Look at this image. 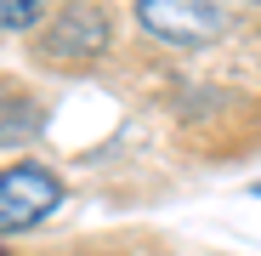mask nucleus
<instances>
[{"instance_id":"5","label":"nucleus","mask_w":261,"mask_h":256,"mask_svg":"<svg viewBox=\"0 0 261 256\" xmlns=\"http://www.w3.org/2000/svg\"><path fill=\"white\" fill-rule=\"evenodd\" d=\"M51 12V0H0V29H34L40 17Z\"/></svg>"},{"instance_id":"1","label":"nucleus","mask_w":261,"mask_h":256,"mask_svg":"<svg viewBox=\"0 0 261 256\" xmlns=\"http://www.w3.org/2000/svg\"><path fill=\"white\" fill-rule=\"evenodd\" d=\"M57 205H63V177H57L51 165L17 159V165L0 171V239L34 234Z\"/></svg>"},{"instance_id":"3","label":"nucleus","mask_w":261,"mask_h":256,"mask_svg":"<svg viewBox=\"0 0 261 256\" xmlns=\"http://www.w3.org/2000/svg\"><path fill=\"white\" fill-rule=\"evenodd\" d=\"M108 52V12L97 6V0H74V6H63L46 29V40H40V57L46 63H91Z\"/></svg>"},{"instance_id":"2","label":"nucleus","mask_w":261,"mask_h":256,"mask_svg":"<svg viewBox=\"0 0 261 256\" xmlns=\"http://www.w3.org/2000/svg\"><path fill=\"white\" fill-rule=\"evenodd\" d=\"M233 6L239 0H137V23L165 46L193 52V46H210L233 23Z\"/></svg>"},{"instance_id":"4","label":"nucleus","mask_w":261,"mask_h":256,"mask_svg":"<svg viewBox=\"0 0 261 256\" xmlns=\"http://www.w3.org/2000/svg\"><path fill=\"white\" fill-rule=\"evenodd\" d=\"M40 103L23 91V85H0V148H17V143H29L34 131H40Z\"/></svg>"}]
</instances>
